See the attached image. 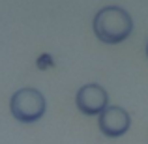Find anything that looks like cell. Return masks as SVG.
Here are the masks:
<instances>
[{
	"label": "cell",
	"mask_w": 148,
	"mask_h": 144,
	"mask_svg": "<svg viewBox=\"0 0 148 144\" xmlns=\"http://www.w3.org/2000/svg\"><path fill=\"white\" fill-rule=\"evenodd\" d=\"M77 109L83 114H101L105 109L109 107V96L105 92V88H101L99 84H84L75 97Z\"/></svg>",
	"instance_id": "3957f363"
},
{
	"label": "cell",
	"mask_w": 148,
	"mask_h": 144,
	"mask_svg": "<svg viewBox=\"0 0 148 144\" xmlns=\"http://www.w3.org/2000/svg\"><path fill=\"white\" fill-rule=\"evenodd\" d=\"M133 30V21L130 13L118 6H105L94 17V34L99 41L109 45L127 40Z\"/></svg>",
	"instance_id": "6da1fadb"
},
{
	"label": "cell",
	"mask_w": 148,
	"mask_h": 144,
	"mask_svg": "<svg viewBox=\"0 0 148 144\" xmlns=\"http://www.w3.org/2000/svg\"><path fill=\"white\" fill-rule=\"evenodd\" d=\"M130 114L124 111L122 107H114V105H109L103 112L99 114V131L105 137H122L127 129H130Z\"/></svg>",
	"instance_id": "277c9868"
},
{
	"label": "cell",
	"mask_w": 148,
	"mask_h": 144,
	"mask_svg": "<svg viewBox=\"0 0 148 144\" xmlns=\"http://www.w3.org/2000/svg\"><path fill=\"white\" fill-rule=\"evenodd\" d=\"M11 114L23 124H32L45 114L47 101L36 88H21L11 96Z\"/></svg>",
	"instance_id": "7a4b0ae2"
},
{
	"label": "cell",
	"mask_w": 148,
	"mask_h": 144,
	"mask_svg": "<svg viewBox=\"0 0 148 144\" xmlns=\"http://www.w3.org/2000/svg\"><path fill=\"white\" fill-rule=\"evenodd\" d=\"M146 56H148V43H146Z\"/></svg>",
	"instance_id": "5b68a950"
}]
</instances>
